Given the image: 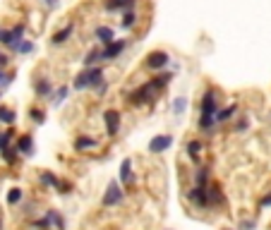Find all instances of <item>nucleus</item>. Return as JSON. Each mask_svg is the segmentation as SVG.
I'll return each instance as SVG.
<instances>
[{
  "mask_svg": "<svg viewBox=\"0 0 271 230\" xmlns=\"http://www.w3.org/2000/svg\"><path fill=\"white\" fill-rule=\"evenodd\" d=\"M0 230H2V218H0Z\"/></svg>",
  "mask_w": 271,
  "mask_h": 230,
  "instance_id": "42",
  "label": "nucleus"
},
{
  "mask_svg": "<svg viewBox=\"0 0 271 230\" xmlns=\"http://www.w3.org/2000/svg\"><path fill=\"white\" fill-rule=\"evenodd\" d=\"M235 113H238V103H231V106H226L223 110H218L216 113V125L218 122H228L235 118Z\"/></svg>",
  "mask_w": 271,
  "mask_h": 230,
  "instance_id": "22",
  "label": "nucleus"
},
{
  "mask_svg": "<svg viewBox=\"0 0 271 230\" xmlns=\"http://www.w3.org/2000/svg\"><path fill=\"white\" fill-rule=\"evenodd\" d=\"M103 84V70L101 68H87L84 72H80L75 79H72V86L82 91V89H91V86H98Z\"/></svg>",
  "mask_w": 271,
  "mask_h": 230,
  "instance_id": "1",
  "label": "nucleus"
},
{
  "mask_svg": "<svg viewBox=\"0 0 271 230\" xmlns=\"http://www.w3.org/2000/svg\"><path fill=\"white\" fill-rule=\"evenodd\" d=\"M17 120V113L12 108H7V106H0V122L2 125H14Z\"/></svg>",
  "mask_w": 271,
  "mask_h": 230,
  "instance_id": "25",
  "label": "nucleus"
},
{
  "mask_svg": "<svg viewBox=\"0 0 271 230\" xmlns=\"http://www.w3.org/2000/svg\"><path fill=\"white\" fill-rule=\"evenodd\" d=\"M29 115H31V120L36 122V125H43V122H46V113L39 110V108H31L29 110Z\"/></svg>",
  "mask_w": 271,
  "mask_h": 230,
  "instance_id": "35",
  "label": "nucleus"
},
{
  "mask_svg": "<svg viewBox=\"0 0 271 230\" xmlns=\"http://www.w3.org/2000/svg\"><path fill=\"white\" fill-rule=\"evenodd\" d=\"M14 149H17L19 156H34V149H36V147H34V137L22 135L19 139H17V147H14Z\"/></svg>",
  "mask_w": 271,
  "mask_h": 230,
  "instance_id": "13",
  "label": "nucleus"
},
{
  "mask_svg": "<svg viewBox=\"0 0 271 230\" xmlns=\"http://www.w3.org/2000/svg\"><path fill=\"white\" fill-rule=\"evenodd\" d=\"M68 94H70V89L68 86H60L58 91H55V96H53V108H60V103L68 98Z\"/></svg>",
  "mask_w": 271,
  "mask_h": 230,
  "instance_id": "30",
  "label": "nucleus"
},
{
  "mask_svg": "<svg viewBox=\"0 0 271 230\" xmlns=\"http://www.w3.org/2000/svg\"><path fill=\"white\" fill-rule=\"evenodd\" d=\"M98 60H101V51H98V48H94V51H89V53H87V58H84V65H87V68H94V63H98Z\"/></svg>",
  "mask_w": 271,
  "mask_h": 230,
  "instance_id": "34",
  "label": "nucleus"
},
{
  "mask_svg": "<svg viewBox=\"0 0 271 230\" xmlns=\"http://www.w3.org/2000/svg\"><path fill=\"white\" fill-rule=\"evenodd\" d=\"M120 122H122V118H120V113L118 110H106L103 113V125H106V135L108 137H118V132H120Z\"/></svg>",
  "mask_w": 271,
  "mask_h": 230,
  "instance_id": "5",
  "label": "nucleus"
},
{
  "mask_svg": "<svg viewBox=\"0 0 271 230\" xmlns=\"http://www.w3.org/2000/svg\"><path fill=\"white\" fill-rule=\"evenodd\" d=\"M24 202V192H22V187H12V190L7 192V204L10 206H17V204Z\"/></svg>",
  "mask_w": 271,
  "mask_h": 230,
  "instance_id": "26",
  "label": "nucleus"
},
{
  "mask_svg": "<svg viewBox=\"0 0 271 230\" xmlns=\"http://www.w3.org/2000/svg\"><path fill=\"white\" fill-rule=\"evenodd\" d=\"M43 2H46L48 7H55V5H58V0H43Z\"/></svg>",
  "mask_w": 271,
  "mask_h": 230,
  "instance_id": "41",
  "label": "nucleus"
},
{
  "mask_svg": "<svg viewBox=\"0 0 271 230\" xmlns=\"http://www.w3.org/2000/svg\"><path fill=\"white\" fill-rule=\"evenodd\" d=\"M0 158L7 163V165H14V163L19 161V153L14 147H7V149H0Z\"/></svg>",
  "mask_w": 271,
  "mask_h": 230,
  "instance_id": "24",
  "label": "nucleus"
},
{
  "mask_svg": "<svg viewBox=\"0 0 271 230\" xmlns=\"http://www.w3.org/2000/svg\"><path fill=\"white\" fill-rule=\"evenodd\" d=\"M199 110H202V115H211V118H216V113H218V96L214 94V91H206V94L202 96Z\"/></svg>",
  "mask_w": 271,
  "mask_h": 230,
  "instance_id": "7",
  "label": "nucleus"
},
{
  "mask_svg": "<svg viewBox=\"0 0 271 230\" xmlns=\"http://www.w3.org/2000/svg\"><path fill=\"white\" fill-rule=\"evenodd\" d=\"M118 180H120L122 187H130L135 182V170H132V158H125L120 163V170H118Z\"/></svg>",
  "mask_w": 271,
  "mask_h": 230,
  "instance_id": "9",
  "label": "nucleus"
},
{
  "mask_svg": "<svg viewBox=\"0 0 271 230\" xmlns=\"http://www.w3.org/2000/svg\"><path fill=\"white\" fill-rule=\"evenodd\" d=\"M122 199H125V190H122V185L118 182V180H110L108 187H106V192H103L101 206L110 209V206H118V204H120Z\"/></svg>",
  "mask_w": 271,
  "mask_h": 230,
  "instance_id": "3",
  "label": "nucleus"
},
{
  "mask_svg": "<svg viewBox=\"0 0 271 230\" xmlns=\"http://www.w3.org/2000/svg\"><path fill=\"white\" fill-rule=\"evenodd\" d=\"M247 125H250V120H247V118H240V120L235 122V132H245Z\"/></svg>",
  "mask_w": 271,
  "mask_h": 230,
  "instance_id": "38",
  "label": "nucleus"
},
{
  "mask_svg": "<svg viewBox=\"0 0 271 230\" xmlns=\"http://www.w3.org/2000/svg\"><path fill=\"white\" fill-rule=\"evenodd\" d=\"M185 110H187V98H185V96H178L176 101H173V113H176V115H182Z\"/></svg>",
  "mask_w": 271,
  "mask_h": 230,
  "instance_id": "31",
  "label": "nucleus"
},
{
  "mask_svg": "<svg viewBox=\"0 0 271 230\" xmlns=\"http://www.w3.org/2000/svg\"><path fill=\"white\" fill-rule=\"evenodd\" d=\"M72 34H75V24H65L60 31H55V34H53L51 43H53V46H60V43H65V41H68Z\"/></svg>",
  "mask_w": 271,
  "mask_h": 230,
  "instance_id": "17",
  "label": "nucleus"
},
{
  "mask_svg": "<svg viewBox=\"0 0 271 230\" xmlns=\"http://www.w3.org/2000/svg\"><path fill=\"white\" fill-rule=\"evenodd\" d=\"M269 120H271V118H269Z\"/></svg>",
  "mask_w": 271,
  "mask_h": 230,
  "instance_id": "43",
  "label": "nucleus"
},
{
  "mask_svg": "<svg viewBox=\"0 0 271 230\" xmlns=\"http://www.w3.org/2000/svg\"><path fill=\"white\" fill-rule=\"evenodd\" d=\"M135 12H130V10H127V12H125V17H122V27L125 29H130V27H135Z\"/></svg>",
  "mask_w": 271,
  "mask_h": 230,
  "instance_id": "37",
  "label": "nucleus"
},
{
  "mask_svg": "<svg viewBox=\"0 0 271 230\" xmlns=\"http://www.w3.org/2000/svg\"><path fill=\"white\" fill-rule=\"evenodd\" d=\"M94 36H96L98 41H101L103 46H106V43H110V41H115V31H113L110 27H96Z\"/></svg>",
  "mask_w": 271,
  "mask_h": 230,
  "instance_id": "21",
  "label": "nucleus"
},
{
  "mask_svg": "<svg viewBox=\"0 0 271 230\" xmlns=\"http://www.w3.org/2000/svg\"><path fill=\"white\" fill-rule=\"evenodd\" d=\"M206 197H209V206H214V209H218V206L226 204V194H223V190H221L218 182H214V185L206 187Z\"/></svg>",
  "mask_w": 271,
  "mask_h": 230,
  "instance_id": "10",
  "label": "nucleus"
},
{
  "mask_svg": "<svg viewBox=\"0 0 271 230\" xmlns=\"http://www.w3.org/2000/svg\"><path fill=\"white\" fill-rule=\"evenodd\" d=\"M132 5H135V0H108V2H106V10H110V12H118V10H132Z\"/></svg>",
  "mask_w": 271,
  "mask_h": 230,
  "instance_id": "23",
  "label": "nucleus"
},
{
  "mask_svg": "<svg viewBox=\"0 0 271 230\" xmlns=\"http://www.w3.org/2000/svg\"><path fill=\"white\" fill-rule=\"evenodd\" d=\"M255 228H257L255 221H243V223H240V230H255Z\"/></svg>",
  "mask_w": 271,
  "mask_h": 230,
  "instance_id": "40",
  "label": "nucleus"
},
{
  "mask_svg": "<svg viewBox=\"0 0 271 230\" xmlns=\"http://www.w3.org/2000/svg\"><path fill=\"white\" fill-rule=\"evenodd\" d=\"M159 94V89L154 86V81H147V84H142V86H137L132 94L127 96V101L132 103V106H144V103H151L154 98Z\"/></svg>",
  "mask_w": 271,
  "mask_h": 230,
  "instance_id": "2",
  "label": "nucleus"
},
{
  "mask_svg": "<svg viewBox=\"0 0 271 230\" xmlns=\"http://www.w3.org/2000/svg\"><path fill=\"white\" fill-rule=\"evenodd\" d=\"M34 91H36V96H39V98H51V94H53V86H51V81H48V79H39L36 84H34Z\"/></svg>",
  "mask_w": 271,
  "mask_h": 230,
  "instance_id": "18",
  "label": "nucleus"
},
{
  "mask_svg": "<svg viewBox=\"0 0 271 230\" xmlns=\"http://www.w3.org/2000/svg\"><path fill=\"white\" fill-rule=\"evenodd\" d=\"M216 127V118H211V115H199V130H214Z\"/></svg>",
  "mask_w": 271,
  "mask_h": 230,
  "instance_id": "32",
  "label": "nucleus"
},
{
  "mask_svg": "<svg viewBox=\"0 0 271 230\" xmlns=\"http://www.w3.org/2000/svg\"><path fill=\"white\" fill-rule=\"evenodd\" d=\"M96 144H98V142H96V139H91V137H77V139H75V142H72V147H75V151H87V149H94Z\"/></svg>",
  "mask_w": 271,
  "mask_h": 230,
  "instance_id": "20",
  "label": "nucleus"
},
{
  "mask_svg": "<svg viewBox=\"0 0 271 230\" xmlns=\"http://www.w3.org/2000/svg\"><path fill=\"white\" fill-rule=\"evenodd\" d=\"M127 48V43L125 41H110V43H106V48L101 51V60H113V58H118V55L122 53Z\"/></svg>",
  "mask_w": 271,
  "mask_h": 230,
  "instance_id": "11",
  "label": "nucleus"
},
{
  "mask_svg": "<svg viewBox=\"0 0 271 230\" xmlns=\"http://www.w3.org/2000/svg\"><path fill=\"white\" fill-rule=\"evenodd\" d=\"M209 180H211V170L206 165H199L194 170V185L197 187H209Z\"/></svg>",
  "mask_w": 271,
  "mask_h": 230,
  "instance_id": "16",
  "label": "nucleus"
},
{
  "mask_svg": "<svg viewBox=\"0 0 271 230\" xmlns=\"http://www.w3.org/2000/svg\"><path fill=\"white\" fill-rule=\"evenodd\" d=\"M31 228H34V230H51L53 226H51V218L43 216V218H36V221H31Z\"/></svg>",
  "mask_w": 271,
  "mask_h": 230,
  "instance_id": "33",
  "label": "nucleus"
},
{
  "mask_svg": "<svg viewBox=\"0 0 271 230\" xmlns=\"http://www.w3.org/2000/svg\"><path fill=\"white\" fill-rule=\"evenodd\" d=\"M10 84H12V75H7L5 70H0V91H2V89H7Z\"/></svg>",
  "mask_w": 271,
  "mask_h": 230,
  "instance_id": "36",
  "label": "nucleus"
},
{
  "mask_svg": "<svg viewBox=\"0 0 271 230\" xmlns=\"http://www.w3.org/2000/svg\"><path fill=\"white\" fill-rule=\"evenodd\" d=\"M173 147V137L171 135H156L149 142V153H163Z\"/></svg>",
  "mask_w": 271,
  "mask_h": 230,
  "instance_id": "8",
  "label": "nucleus"
},
{
  "mask_svg": "<svg viewBox=\"0 0 271 230\" xmlns=\"http://www.w3.org/2000/svg\"><path fill=\"white\" fill-rule=\"evenodd\" d=\"M187 202L192 204V206H197V209H209V197H206V187H190L187 190Z\"/></svg>",
  "mask_w": 271,
  "mask_h": 230,
  "instance_id": "6",
  "label": "nucleus"
},
{
  "mask_svg": "<svg viewBox=\"0 0 271 230\" xmlns=\"http://www.w3.org/2000/svg\"><path fill=\"white\" fill-rule=\"evenodd\" d=\"M12 139H14V130L7 127V130H0V149H7L12 147Z\"/></svg>",
  "mask_w": 271,
  "mask_h": 230,
  "instance_id": "27",
  "label": "nucleus"
},
{
  "mask_svg": "<svg viewBox=\"0 0 271 230\" xmlns=\"http://www.w3.org/2000/svg\"><path fill=\"white\" fill-rule=\"evenodd\" d=\"M39 182L43 185V187H51V190H60V177L55 175V173H51V170H43L39 175Z\"/></svg>",
  "mask_w": 271,
  "mask_h": 230,
  "instance_id": "15",
  "label": "nucleus"
},
{
  "mask_svg": "<svg viewBox=\"0 0 271 230\" xmlns=\"http://www.w3.org/2000/svg\"><path fill=\"white\" fill-rule=\"evenodd\" d=\"M173 79V75H171V72H161V75H159V77H154V86H156V89H159V91H161L163 86H166V84H168V81Z\"/></svg>",
  "mask_w": 271,
  "mask_h": 230,
  "instance_id": "29",
  "label": "nucleus"
},
{
  "mask_svg": "<svg viewBox=\"0 0 271 230\" xmlns=\"http://www.w3.org/2000/svg\"><path fill=\"white\" fill-rule=\"evenodd\" d=\"M168 63H171V58H168V53H163V51H154L147 58V68L149 70H163Z\"/></svg>",
  "mask_w": 271,
  "mask_h": 230,
  "instance_id": "12",
  "label": "nucleus"
},
{
  "mask_svg": "<svg viewBox=\"0 0 271 230\" xmlns=\"http://www.w3.org/2000/svg\"><path fill=\"white\" fill-rule=\"evenodd\" d=\"M185 153H187V158H190V161L199 163V161H202V156H199V153H202V142H199V139H190V142H187V147H185Z\"/></svg>",
  "mask_w": 271,
  "mask_h": 230,
  "instance_id": "14",
  "label": "nucleus"
},
{
  "mask_svg": "<svg viewBox=\"0 0 271 230\" xmlns=\"http://www.w3.org/2000/svg\"><path fill=\"white\" fill-rule=\"evenodd\" d=\"M24 31H27L24 24H17V27H12V29H2V27H0V43H2V46H7V48H12L14 43H19V41L24 39Z\"/></svg>",
  "mask_w": 271,
  "mask_h": 230,
  "instance_id": "4",
  "label": "nucleus"
},
{
  "mask_svg": "<svg viewBox=\"0 0 271 230\" xmlns=\"http://www.w3.org/2000/svg\"><path fill=\"white\" fill-rule=\"evenodd\" d=\"M10 51H14V53H22V55H29V53H34V43L31 41H19V43H14Z\"/></svg>",
  "mask_w": 271,
  "mask_h": 230,
  "instance_id": "28",
  "label": "nucleus"
},
{
  "mask_svg": "<svg viewBox=\"0 0 271 230\" xmlns=\"http://www.w3.org/2000/svg\"><path fill=\"white\" fill-rule=\"evenodd\" d=\"M269 206H271V192H269V194H264V197L259 199V209H269Z\"/></svg>",
  "mask_w": 271,
  "mask_h": 230,
  "instance_id": "39",
  "label": "nucleus"
},
{
  "mask_svg": "<svg viewBox=\"0 0 271 230\" xmlns=\"http://www.w3.org/2000/svg\"><path fill=\"white\" fill-rule=\"evenodd\" d=\"M46 216L51 218V226H53L55 230H65V228H68V223H65V218H63V214H60V211L48 209V211H46Z\"/></svg>",
  "mask_w": 271,
  "mask_h": 230,
  "instance_id": "19",
  "label": "nucleus"
}]
</instances>
